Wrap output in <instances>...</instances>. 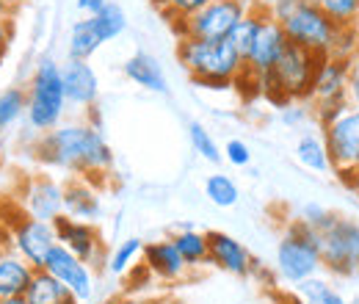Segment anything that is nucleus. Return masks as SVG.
I'll list each match as a JSON object with an SVG mask.
<instances>
[{"label": "nucleus", "instance_id": "16", "mask_svg": "<svg viewBox=\"0 0 359 304\" xmlns=\"http://www.w3.org/2000/svg\"><path fill=\"white\" fill-rule=\"evenodd\" d=\"M208 246H210V265L222 268L232 277H252L257 271V260L252 258V252L238 241L232 238L229 232L222 230H210L208 232Z\"/></svg>", "mask_w": 359, "mask_h": 304}, {"label": "nucleus", "instance_id": "34", "mask_svg": "<svg viewBox=\"0 0 359 304\" xmlns=\"http://www.w3.org/2000/svg\"><path fill=\"white\" fill-rule=\"evenodd\" d=\"M334 58H346V61H354L359 55V28H340L337 39H334V47L332 53Z\"/></svg>", "mask_w": 359, "mask_h": 304}, {"label": "nucleus", "instance_id": "45", "mask_svg": "<svg viewBox=\"0 0 359 304\" xmlns=\"http://www.w3.org/2000/svg\"><path fill=\"white\" fill-rule=\"evenodd\" d=\"M152 3H155V6H158V8H161V6H163V0H152Z\"/></svg>", "mask_w": 359, "mask_h": 304}, {"label": "nucleus", "instance_id": "29", "mask_svg": "<svg viewBox=\"0 0 359 304\" xmlns=\"http://www.w3.org/2000/svg\"><path fill=\"white\" fill-rule=\"evenodd\" d=\"M141 252H144V241H141V238H128V241H122L119 246H114V252H111L108 260H105V268H108L114 277H125L130 268L138 265Z\"/></svg>", "mask_w": 359, "mask_h": 304}, {"label": "nucleus", "instance_id": "23", "mask_svg": "<svg viewBox=\"0 0 359 304\" xmlns=\"http://www.w3.org/2000/svg\"><path fill=\"white\" fill-rule=\"evenodd\" d=\"M175 246H177L180 258L185 260L188 268H202V265H210V246H208V232H199V230H177L172 235Z\"/></svg>", "mask_w": 359, "mask_h": 304}, {"label": "nucleus", "instance_id": "3", "mask_svg": "<svg viewBox=\"0 0 359 304\" xmlns=\"http://www.w3.org/2000/svg\"><path fill=\"white\" fill-rule=\"evenodd\" d=\"M320 58L323 55L290 42L285 47V53L279 55V61L273 64V70L263 78L260 94L279 108H285L290 103H310Z\"/></svg>", "mask_w": 359, "mask_h": 304}, {"label": "nucleus", "instance_id": "4", "mask_svg": "<svg viewBox=\"0 0 359 304\" xmlns=\"http://www.w3.org/2000/svg\"><path fill=\"white\" fill-rule=\"evenodd\" d=\"M320 271L323 263H320L318 230L310 227L304 218L287 221L276 244V274L290 285H302L304 279L318 277Z\"/></svg>", "mask_w": 359, "mask_h": 304}, {"label": "nucleus", "instance_id": "2", "mask_svg": "<svg viewBox=\"0 0 359 304\" xmlns=\"http://www.w3.org/2000/svg\"><path fill=\"white\" fill-rule=\"evenodd\" d=\"M177 61L202 88H232L243 70V58L235 53L229 39H177Z\"/></svg>", "mask_w": 359, "mask_h": 304}, {"label": "nucleus", "instance_id": "24", "mask_svg": "<svg viewBox=\"0 0 359 304\" xmlns=\"http://www.w3.org/2000/svg\"><path fill=\"white\" fill-rule=\"evenodd\" d=\"M266 14H269V6H252V8L241 17V22L232 28V34L226 37L229 44L235 47V53H238L243 61H246V55H249L252 44H255L257 34H260V25H263Z\"/></svg>", "mask_w": 359, "mask_h": 304}, {"label": "nucleus", "instance_id": "25", "mask_svg": "<svg viewBox=\"0 0 359 304\" xmlns=\"http://www.w3.org/2000/svg\"><path fill=\"white\" fill-rule=\"evenodd\" d=\"M100 47H102V39H100V34L94 31L89 17L78 20V22L72 25V31H69V44H67L69 58H72V61H89Z\"/></svg>", "mask_w": 359, "mask_h": 304}, {"label": "nucleus", "instance_id": "22", "mask_svg": "<svg viewBox=\"0 0 359 304\" xmlns=\"http://www.w3.org/2000/svg\"><path fill=\"white\" fill-rule=\"evenodd\" d=\"M25 299L28 304H81L75 299V293L61 285L55 277H50L45 268H39L25 291Z\"/></svg>", "mask_w": 359, "mask_h": 304}, {"label": "nucleus", "instance_id": "18", "mask_svg": "<svg viewBox=\"0 0 359 304\" xmlns=\"http://www.w3.org/2000/svg\"><path fill=\"white\" fill-rule=\"evenodd\" d=\"M61 81H64V94H67V103L81 108L83 114L97 105V97H100V81H97V72L91 70L89 61H67L61 64Z\"/></svg>", "mask_w": 359, "mask_h": 304}, {"label": "nucleus", "instance_id": "20", "mask_svg": "<svg viewBox=\"0 0 359 304\" xmlns=\"http://www.w3.org/2000/svg\"><path fill=\"white\" fill-rule=\"evenodd\" d=\"M34 274H36V268L31 263L22 260L14 249H3L0 252V299L25 296Z\"/></svg>", "mask_w": 359, "mask_h": 304}, {"label": "nucleus", "instance_id": "42", "mask_svg": "<svg viewBox=\"0 0 359 304\" xmlns=\"http://www.w3.org/2000/svg\"><path fill=\"white\" fill-rule=\"evenodd\" d=\"M276 304H304V299L293 296V293H282V296H276Z\"/></svg>", "mask_w": 359, "mask_h": 304}, {"label": "nucleus", "instance_id": "33", "mask_svg": "<svg viewBox=\"0 0 359 304\" xmlns=\"http://www.w3.org/2000/svg\"><path fill=\"white\" fill-rule=\"evenodd\" d=\"M340 28H359V0H315Z\"/></svg>", "mask_w": 359, "mask_h": 304}, {"label": "nucleus", "instance_id": "39", "mask_svg": "<svg viewBox=\"0 0 359 304\" xmlns=\"http://www.w3.org/2000/svg\"><path fill=\"white\" fill-rule=\"evenodd\" d=\"M332 172L337 174L340 185H346L348 191L359 194V169H332Z\"/></svg>", "mask_w": 359, "mask_h": 304}, {"label": "nucleus", "instance_id": "32", "mask_svg": "<svg viewBox=\"0 0 359 304\" xmlns=\"http://www.w3.org/2000/svg\"><path fill=\"white\" fill-rule=\"evenodd\" d=\"M299 296L304 299V304H348L326 279L320 277H310L299 285Z\"/></svg>", "mask_w": 359, "mask_h": 304}, {"label": "nucleus", "instance_id": "27", "mask_svg": "<svg viewBox=\"0 0 359 304\" xmlns=\"http://www.w3.org/2000/svg\"><path fill=\"white\" fill-rule=\"evenodd\" d=\"M28 111V91L25 86H8L0 91V136L14 128Z\"/></svg>", "mask_w": 359, "mask_h": 304}, {"label": "nucleus", "instance_id": "40", "mask_svg": "<svg viewBox=\"0 0 359 304\" xmlns=\"http://www.w3.org/2000/svg\"><path fill=\"white\" fill-rule=\"evenodd\" d=\"M111 0H75V8L83 14V17H94L97 11H102Z\"/></svg>", "mask_w": 359, "mask_h": 304}, {"label": "nucleus", "instance_id": "6", "mask_svg": "<svg viewBox=\"0 0 359 304\" xmlns=\"http://www.w3.org/2000/svg\"><path fill=\"white\" fill-rule=\"evenodd\" d=\"M320 238V263L332 277H354L359 274V221L346 216L326 218L318 230Z\"/></svg>", "mask_w": 359, "mask_h": 304}, {"label": "nucleus", "instance_id": "31", "mask_svg": "<svg viewBox=\"0 0 359 304\" xmlns=\"http://www.w3.org/2000/svg\"><path fill=\"white\" fill-rule=\"evenodd\" d=\"M188 138H191L194 152H199V158H205L208 164H222L224 152H222V147L216 144V138L210 136V131H208L205 125L191 122V125H188Z\"/></svg>", "mask_w": 359, "mask_h": 304}, {"label": "nucleus", "instance_id": "7", "mask_svg": "<svg viewBox=\"0 0 359 304\" xmlns=\"http://www.w3.org/2000/svg\"><path fill=\"white\" fill-rule=\"evenodd\" d=\"M348 72H351V61L334 58V55L320 58V67L315 72L313 94H310V103H313V111L318 122H320V128L334 122L337 117H343L351 108V103H348Z\"/></svg>", "mask_w": 359, "mask_h": 304}, {"label": "nucleus", "instance_id": "11", "mask_svg": "<svg viewBox=\"0 0 359 304\" xmlns=\"http://www.w3.org/2000/svg\"><path fill=\"white\" fill-rule=\"evenodd\" d=\"M55 227V238L61 246H67L72 255H78L83 263H89L91 268H102L108 255H105V241H102V232L94 227V221H81V218H72L67 213L53 221Z\"/></svg>", "mask_w": 359, "mask_h": 304}, {"label": "nucleus", "instance_id": "19", "mask_svg": "<svg viewBox=\"0 0 359 304\" xmlns=\"http://www.w3.org/2000/svg\"><path fill=\"white\" fill-rule=\"evenodd\" d=\"M64 213L81 221H94L102 213L100 202V188L83 180V177H69L64 183Z\"/></svg>", "mask_w": 359, "mask_h": 304}, {"label": "nucleus", "instance_id": "21", "mask_svg": "<svg viewBox=\"0 0 359 304\" xmlns=\"http://www.w3.org/2000/svg\"><path fill=\"white\" fill-rule=\"evenodd\" d=\"M125 75L128 81H133L135 86L147 88V91H155V94H166V75H163V67L158 64L155 55L149 53H135L125 61Z\"/></svg>", "mask_w": 359, "mask_h": 304}, {"label": "nucleus", "instance_id": "43", "mask_svg": "<svg viewBox=\"0 0 359 304\" xmlns=\"http://www.w3.org/2000/svg\"><path fill=\"white\" fill-rule=\"evenodd\" d=\"M0 304H28L25 296H14V299H0Z\"/></svg>", "mask_w": 359, "mask_h": 304}, {"label": "nucleus", "instance_id": "15", "mask_svg": "<svg viewBox=\"0 0 359 304\" xmlns=\"http://www.w3.org/2000/svg\"><path fill=\"white\" fill-rule=\"evenodd\" d=\"M287 44H290L287 34L282 31L279 20H273V14L269 11L266 20H263V25H260L257 39H255V44H252L246 61H243V70H246L249 75H255V78L263 84V78L273 70V64L279 61V55L285 53Z\"/></svg>", "mask_w": 359, "mask_h": 304}, {"label": "nucleus", "instance_id": "36", "mask_svg": "<svg viewBox=\"0 0 359 304\" xmlns=\"http://www.w3.org/2000/svg\"><path fill=\"white\" fill-rule=\"evenodd\" d=\"M222 152H224V158L232 166H249V164H252V150H249V144L241 141V138H229Z\"/></svg>", "mask_w": 359, "mask_h": 304}, {"label": "nucleus", "instance_id": "9", "mask_svg": "<svg viewBox=\"0 0 359 304\" xmlns=\"http://www.w3.org/2000/svg\"><path fill=\"white\" fill-rule=\"evenodd\" d=\"M279 25H282V31L287 34L290 42L302 44V47L313 50L318 55H329L337 34H340V25L315 0H307L299 8L287 11L279 20Z\"/></svg>", "mask_w": 359, "mask_h": 304}, {"label": "nucleus", "instance_id": "44", "mask_svg": "<svg viewBox=\"0 0 359 304\" xmlns=\"http://www.w3.org/2000/svg\"><path fill=\"white\" fill-rule=\"evenodd\" d=\"M97 304H125L122 299H105V302H97Z\"/></svg>", "mask_w": 359, "mask_h": 304}, {"label": "nucleus", "instance_id": "10", "mask_svg": "<svg viewBox=\"0 0 359 304\" xmlns=\"http://www.w3.org/2000/svg\"><path fill=\"white\" fill-rule=\"evenodd\" d=\"M58 244L53 221L28 216L22 208L17 211V218H8V246L28 260L36 271L45 265L50 249Z\"/></svg>", "mask_w": 359, "mask_h": 304}, {"label": "nucleus", "instance_id": "41", "mask_svg": "<svg viewBox=\"0 0 359 304\" xmlns=\"http://www.w3.org/2000/svg\"><path fill=\"white\" fill-rule=\"evenodd\" d=\"M20 0H0V17H17Z\"/></svg>", "mask_w": 359, "mask_h": 304}, {"label": "nucleus", "instance_id": "28", "mask_svg": "<svg viewBox=\"0 0 359 304\" xmlns=\"http://www.w3.org/2000/svg\"><path fill=\"white\" fill-rule=\"evenodd\" d=\"M89 20H91V25H94V31L100 34L102 44L111 42V39H116V37L128 28V17H125L122 6H116V3H108L102 11H97V14L89 17Z\"/></svg>", "mask_w": 359, "mask_h": 304}, {"label": "nucleus", "instance_id": "12", "mask_svg": "<svg viewBox=\"0 0 359 304\" xmlns=\"http://www.w3.org/2000/svg\"><path fill=\"white\" fill-rule=\"evenodd\" d=\"M42 268H45L50 277H55L61 285H67L81 304H86L94 299V291H97L94 268H91L89 263L81 260L78 255H72L67 246L55 244V246L50 249V255H47V260Z\"/></svg>", "mask_w": 359, "mask_h": 304}, {"label": "nucleus", "instance_id": "35", "mask_svg": "<svg viewBox=\"0 0 359 304\" xmlns=\"http://www.w3.org/2000/svg\"><path fill=\"white\" fill-rule=\"evenodd\" d=\"M208 3H210V0H163L161 11H163V17H166L169 22H175V20H185V17L196 14V11L205 8Z\"/></svg>", "mask_w": 359, "mask_h": 304}, {"label": "nucleus", "instance_id": "30", "mask_svg": "<svg viewBox=\"0 0 359 304\" xmlns=\"http://www.w3.org/2000/svg\"><path fill=\"white\" fill-rule=\"evenodd\" d=\"M205 197L216 205V208H235L241 199V191L235 185V180L229 174H210L205 180Z\"/></svg>", "mask_w": 359, "mask_h": 304}, {"label": "nucleus", "instance_id": "17", "mask_svg": "<svg viewBox=\"0 0 359 304\" xmlns=\"http://www.w3.org/2000/svg\"><path fill=\"white\" fill-rule=\"evenodd\" d=\"M141 263L144 268L152 274V279L158 282H166V285H175L182 282L188 277V265L180 258L177 246L172 238H161V241H149L144 244V252H141Z\"/></svg>", "mask_w": 359, "mask_h": 304}, {"label": "nucleus", "instance_id": "8", "mask_svg": "<svg viewBox=\"0 0 359 304\" xmlns=\"http://www.w3.org/2000/svg\"><path fill=\"white\" fill-rule=\"evenodd\" d=\"M252 8L249 0H210L196 14L169 22L177 39H208L219 42L232 34V28L241 22V17Z\"/></svg>", "mask_w": 359, "mask_h": 304}, {"label": "nucleus", "instance_id": "37", "mask_svg": "<svg viewBox=\"0 0 359 304\" xmlns=\"http://www.w3.org/2000/svg\"><path fill=\"white\" fill-rule=\"evenodd\" d=\"M11 39H14V17H0V64L11 50Z\"/></svg>", "mask_w": 359, "mask_h": 304}, {"label": "nucleus", "instance_id": "38", "mask_svg": "<svg viewBox=\"0 0 359 304\" xmlns=\"http://www.w3.org/2000/svg\"><path fill=\"white\" fill-rule=\"evenodd\" d=\"M348 103L351 108H359V55L351 61V72H348Z\"/></svg>", "mask_w": 359, "mask_h": 304}, {"label": "nucleus", "instance_id": "1", "mask_svg": "<svg viewBox=\"0 0 359 304\" xmlns=\"http://www.w3.org/2000/svg\"><path fill=\"white\" fill-rule=\"evenodd\" d=\"M31 158L47 169H61L72 177H83L100 188V183L114 169V152L89 119L61 122L58 128L39 133L31 144Z\"/></svg>", "mask_w": 359, "mask_h": 304}, {"label": "nucleus", "instance_id": "26", "mask_svg": "<svg viewBox=\"0 0 359 304\" xmlns=\"http://www.w3.org/2000/svg\"><path fill=\"white\" fill-rule=\"evenodd\" d=\"M296 158L310 172H332V161H329L323 136H313V133L302 136L299 144H296Z\"/></svg>", "mask_w": 359, "mask_h": 304}, {"label": "nucleus", "instance_id": "13", "mask_svg": "<svg viewBox=\"0 0 359 304\" xmlns=\"http://www.w3.org/2000/svg\"><path fill=\"white\" fill-rule=\"evenodd\" d=\"M323 144L332 169H359V108H348L343 117L323 125Z\"/></svg>", "mask_w": 359, "mask_h": 304}, {"label": "nucleus", "instance_id": "5", "mask_svg": "<svg viewBox=\"0 0 359 304\" xmlns=\"http://www.w3.org/2000/svg\"><path fill=\"white\" fill-rule=\"evenodd\" d=\"M28 128L36 133H47L58 128L64 122L67 114V94H64V81H61V64H55L53 58H42L36 64V70L31 72L28 81Z\"/></svg>", "mask_w": 359, "mask_h": 304}, {"label": "nucleus", "instance_id": "14", "mask_svg": "<svg viewBox=\"0 0 359 304\" xmlns=\"http://www.w3.org/2000/svg\"><path fill=\"white\" fill-rule=\"evenodd\" d=\"M20 208L34 218L55 221L64 213V183L53 174H31L20 188Z\"/></svg>", "mask_w": 359, "mask_h": 304}]
</instances>
